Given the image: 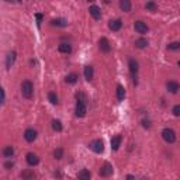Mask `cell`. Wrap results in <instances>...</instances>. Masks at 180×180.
Wrapping results in <instances>:
<instances>
[{
  "label": "cell",
  "instance_id": "7402d4cb",
  "mask_svg": "<svg viewBox=\"0 0 180 180\" xmlns=\"http://www.w3.org/2000/svg\"><path fill=\"white\" fill-rule=\"evenodd\" d=\"M77 177H79L80 180H89L90 177H92V173H90L87 169H83V170H80L79 173H77Z\"/></svg>",
  "mask_w": 180,
  "mask_h": 180
},
{
  "label": "cell",
  "instance_id": "44dd1931",
  "mask_svg": "<svg viewBox=\"0 0 180 180\" xmlns=\"http://www.w3.org/2000/svg\"><path fill=\"white\" fill-rule=\"evenodd\" d=\"M148 40L147 38H138L137 41H135V47L139 48V49H143V48H147L148 47Z\"/></svg>",
  "mask_w": 180,
  "mask_h": 180
},
{
  "label": "cell",
  "instance_id": "ba28073f",
  "mask_svg": "<svg viewBox=\"0 0 180 180\" xmlns=\"http://www.w3.org/2000/svg\"><path fill=\"white\" fill-rule=\"evenodd\" d=\"M89 13H90V16L93 17L94 20H100L101 18V9L99 6H96V4H93V6L89 7Z\"/></svg>",
  "mask_w": 180,
  "mask_h": 180
},
{
  "label": "cell",
  "instance_id": "836d02e7",
  "mask_svg": "<svg viewBox=\"0 0 180 180\" xmlns=\"http://www.w3.org/2000/svg\"><path fill=\"white\" fill-rule=\"evenodd\" d=\"M4 97H6L4 96V90H3V87H0V104L4 101Z\"/></svg>",
  "mask_w": 180,
  "mask_h": 180
},
{
  "label": "cell",
  "instance_id": "7a4b0ae2",
  "mask_svg": "<svg viewBox=\"0 0 180 180\" xmlns=\"http://www.w3.org/2000/svg\"><path fill=\"white\" fill-rule=\"evenodd\" d=\"M128 66H130V72H131V76H132L134 79V84H137V73H138V69H139V65H138V62L134 58H131L130 61H128Z\"/></svg>",
  "mask_w": 180,
  "mask_h": 180
},
{
  "label": "cell",
  "instance_id": "5b68a950",
  "mask_svg": "<svg viewBox=\"0 0 180 180\" xmlns=\"http://www.w3.org/2000/svg\"><path fill=\"white\" fill-rule=\"evenodd\" d=\"M99 48H100L101 52L104 53H108L111 51V45H110V41L107 40L106 37H101L100 41H99Z\"/></svg>",
  "mask_w": 180,
  "mask_h": 180
},
{
  "label": "cell",
  "instance_id": "f546056e",
  "mask_svg": "<svg viewBox=\"0 0 180 180\" xmlns=\"http://www.w3.org/2000/svg\"><path fill=\"white\" fill-rule=\"evenodd\" d=\"M179 48H180V42H172L167 45V49H170V51H176Z\"/></svg>",
  "mask_w": 180,
  "mask_h": 180
},
{
  "label": "cell",
  "instance_id": "277c9868",
  "mask_svg": "<svg viewBox=\"0 0 180 180\" xmlns=\"http://www.w3.org/2000/svg\"><path fill=\"white\" fill-rule=\"evenodd\" d=\"M89 148L93 151L94 154H101L104 151V142L101 139H94L89 143Z\"/></svg>",
  "mask_w": 180,
  "mask_h": 180
},
{
  "label": "cell",
  "instance_id": "cb8c5ba5",
  "mask_svg": "<svg viewBox=\"0 0 180 180\" xmlns=\"http://www.w3.org/2000/svg\"><path fill=\"white\" fill-rule=\"evenodd\" d=\"M145 9H147L148 11L155 13V11H158V4L155 3V2H152V0H149V2H147V4H145Z\"/></svg>",
  "mask_w": 180,
  "mask_h": 180
},
{
  "label": "cell",
  "instance_id": "8992f818",
  "mask_svg": "<svg viewBox=\"0 0 180 180\" xmlns=\"http://www.w3.org/2000/svg\"><path fill=\"white\" fill-rule=\"evenodd\" d=\"M134 28H135V31H137L138 34H147L148 33V25H147V23H143V21H141V20H138V21H135L134 23Z\"/></svg>",
  "mask_w": 180,
  "mask_h": 180
},
{
  "label": "cell",
  "instance_id": "4dcf8cb0",
  "mask_svg": "<svg viewBox=\"0 0 180 180\" xmlns=\"http://www.w3.org/2000/svg\"><path fill=\"white\" fill-rule=\"evenodd\" d=\"M21 176H23L24 179H33L35 174H34L33 172H23V173H21Z\"/></svg>",
  "mask_w": 180,
  "mask_h": 180
},
{
  "label": "cell",
  "instance_id": "d6986e66",
  "mask_svg": "<svg viewBox=\"0 0 180 180\" xmlns=\"http://www.w3.org/2000/svg\"><path fill=\"white\" fill-rule=\"evenodd\" d=\"M93 75H94V70H93V66H90V65H87V66H84V77H86V80H92L93 79Z\"/></svg>",
  "mask_w": 180,
  "mask_h": 180
},
{
  "label": "cell",
  "instance_id": "30bf717a",
  "mask_svg": "<svg viewBox=\"0 0 180 180\" xmlns=\"http://www.w3.org/2000/svg\"><path fill=\"white\" fill-rule=\"evenodd\" d=\"M24 138H25L27 142H34V141L37 139V131L33 130V128H28L24 132Z\"/></svg>",
  "mask_w": 180,
  "mask_h": 180
},
{
  "label": "cell",
  "instance_id": "e0dca14e",
  "mask_svg": "<svg viewBox=\"0 0 180 180\" xmlns=\"http://www.w3.org/2000/svg\"><path fill=\"white\" fill-rule=\"evenodd\" d=\"M3 156L7 158V159H10V158L14 156V148L11 147V145H7V147H4V149H3Z\"/></svg>",
  "mask_w": 180,
  "mask_h": 180
},
{
  "label": "cell",
  "instance_id": "ffe728a7",
  "mask_svg": "<svg viewBox=\"0 0 180 180\" xmlns=\"http://www.w3.org/2000/svg\"><path fill=\"white\" fill-rule=\"evenodd\" d=\"M124 97H125V89H124L121 84H118V86H117V100L123 101Z\"/></svg>",
  "mask_w": 180,
  "mask_h": 180
},
{
  "label": "cell",
  "instance_id": "8fae6325",
  "mask_svg": "<svg viewBox=\"0 0 180 180\" xmlns=\"http://www.w3.org/2000/svg\"><path fill=\"white\" fill-rule=\"evenodd\" d=\"M25 160L30 166H35V165H38V162H40V158H38L35 154H33V152H28L27 156H25Z\"/></svg>",
  "mask_w": 180,
  "mask_h": 180
},
{
  "label": "cell",
  "instance_id": "6da1fadb",
  "mask_svg": "<svg viewBox=\"0 0 180 180\" xmlns=\"http://www.w3.org/2000/svg\"><path fill=\"white\" fill-rule=\"evenodd\" d=\"M34 93V86L30 80H24L21 83V94H23L24 99H31Z\"/></svg>",
  "mask_w": 180,
  "mask_h": 180
},
{
  "label": "cell",
  "instance_id": "4fadbf2b",
  "mask_svg": "<svg viewBox=\"0 0 180 180\" xmlns=\"http://www.w3.org/2000/svg\"><path fill=\"white\" fill-rule=\"evenodd\" d=\"M166 87H167V90H169L170 93H173V94H176L177 92H179V89H180L179 83L174 82V80H169V82L166 83Z\"/></svg>",
  "mask_w": 180,
  "mask_h": 180
},
{
  "label": "cell",
  "instance_id": "e575fe53",
  "mask_svg": "<svg viewBox=\"0 0 180 180\" xmlns=\"http://www.w3.org/2000/svg\"><path fill=\"white\" fill-rule=\"evenodd\" d=\"M142 125L145 128H151V121H147V120H143L142 121Z\"/></svg>",
  "mask_w": 180,
  "mask_h": 180
},
{
  "label": "cell",
  "instance_id": "8d00e7d4",
  "mask_svg": "<svg viewBox=\"0 0 180 180\" xmlns=\"http://www.w3.org/2000/svg\"><path fill=\"white\" fill-rule=\"evenodd\" d=\"M6 2H9V3H14V2H20V0H6Z\"/></svg>",
  "mask_w": 180,
  "mask_h": 180
},
{
  "label": "cell",
  "instance_id": "52a82bcc",
  "mask_svg": "<svg viewBox=\"0 0 180 180\" xmlns=\"http://www.w3.org/2000/svg\"><path fill=\"white\" fill-rule=\"evenodd\" d=\"M86 103H83V101H77L76 103V108H75V113H76V117H84L86 115Z\"/></svg>",
  "mask_w": 180,
  "mask_h": 180
},
{
  "label": "cell",
  "instance_id": "83f0119b",
  "mask_svg": "<svg viewBox=\"0 0 180 180\" xmlns=\"http://www.w3.org/2000/svg\"><path fill=\"white\" fill-rule=\"evenodd\" d=\"M53 158H55V159H62V158H64V149H62V148H58V149L53 151Z\"/></svg>",
  "mask_w": 180,
  "mask_h": 180
},
{
  "label": "cell",
  "instance_id": "3957f363",
  "mask_svg": "<svg viewBox=\"0 0 180 180\" xmlns=\"http://www.w3.org/2000/svg\"><path fill=\"white\" fill-rule=\"evenodd\" d=\"M162 138H163L167 143H173V142H176V132H174L172 128H165V130L162 131Z\"/></svg>",
  "mask_w": 180,
  "mask_h": 180
},
{
  "label": "cell",
  "instance_id": "d6a6232c",
  "mask_svg": "<svg viewBox=\"0 0 180 180\" xmlns=\"http://www.w3.org/2000/svg\"><path fill=\"white\" fill-rule=\"evenodd\" d=\"M13 166H14V163H13V162H11V160H7L6 163H4V167H6L7 170H10Z\"/></svg>",
  "mask_w": 180,
  "mask_h": 180
},
{
  "label": "cell",
  "instance_id": "74e56055",
  "mask_svg": "<svg viewBox=\"0 0 180 180\" xmlns=\"http://www.w3.org/2000/svg\"><path fill=\"white\" fill-rule=\"evenodd\" d=\"M104 2H106V3H108V2H110V0H104Z\"/></svg>",
  "mask_w": 180,
  "mask_h": 180
},
{
  "label": "cell",
  "instance_id": "484cf974",
  "mask_svg": "<svg viewBox=\"0 0 180 180\" xmlns=\"http://www.w3.org/2000/svg\"><path fill=\"white\" fill-rule=\"evenodd\" d=\"M48 100L51 101V104L57 106V104H58V96H57V93H53V92H49V93H48Z\"/></svg>",
  "mask_w": 180,
  "mask_h": 180
},
{
  "label": "cell",
  "instance_id": "f35d334b",
  "mask_svg": "<svg viewBox=\"0 0 180 180\" xmlns=\"http://www.w3.org/2000/svg\"><path fill=\"white\" fill-rule=\"evenodd\" d=\"M87 2H93V0H87Z\"/></svg>",
  "mask_w": 180,
  "mask_h": 180
},
{
  "label": "cell",
  "instance_id": "9a60e30c",
  "mask_svg": "<svg viewBox=\"0 0 180 180\" xmlns=\"http://www.w3.org/2000/svg\"><path fill=\"white\" fill-rule=\"evenodd\" d=\"M120 9L125 13H130L131 9H132V4H131V0H120Z\"/></svg>",
  "mask_w": 180,
  "mask_h": 180
},
{
  "label": "cell",
  "instance_id": "2e32d148",
  "mask_svg": "<svg viewBox=\"0 0 180 180\" xmlns=\"http://www.w3.org/2000/svg\"><path fill=\"white\" fill-rule=\"evenodd\" d=\"M123 27V21L118 18V20H111L110 23H108V28H110L111 31H118Z\"/></svg>",
  "mask_w": 180,
  "mask_h": 180
},
{
  "label": "cell",
  "instance_id": "ac0fdd59",
  "mask_svg": "<svg viewBox=\"0 0 180 180\" xmlns=\"http://www.w3.org/2000/svg\"><path fill=\"white\" fill-rule=\"evenodd\" d=\"M58 51H59V52H62V53H70V52H72V47H70L68 42H62V44H59Z\"/></svg>",
  "mask_w": 180,
  "mask_h": 180
},
{
  "label": "cell",
  "instance_id": "9c48e42d",
  "mask_svg": "<svg viewBox=\"0 0 180 180\" xmlns=\"http://www.w3.org/2000/svg\"><path fill=\"white\" fill-rule=\"evenodd\" d=\"M111 174H113V166H111L108 162H106V163L101 166V169H100V176L108 177V176H111Z\"/></svg>",
  "mask_w": 180,
  "mask_h": 180
},
{
  "label": "cell",
  "instance_id": "d4e9b609",
  "mask_svg": "<svg viewBox=\"0 0 180 180\" xmlns=\"http://www.w3.org/2000/svg\"><path fill=\"white\" fill-rule=\"evenodd\" d=\"M77 79H79V76H77L76 73H69L66 77H65L66 83H69V84H75L77 82Z\"/></svg>",
  "mask_w": 180,
  "mask_h": 180
},
{
  "label": "cell",
  "instance_id": "5bb4252c",
  "mask_svg": "<svg viewBox=\"0 0 180 180\" xmlns=\"http://www.w3.org/2000/svg\"><path fill=\"white\" fill-rule=\"evenodd\" d=\"M121 141H123V137L121 135H115V137L111 138V149L113 151H118L121 145Z\"/></svg>",
  "mask_w": 180,
  "mask_h": 180
},
{
  "label": "cell",
  "instance_id": "d590c367",
  "mask_svg": "<svg viewBox=\"0 0 180 180\" xmlns=\"http://www.w3.org/2000/svg\"><path fill=\"white\" fill-rule=\"evenodd\" d=\"M35 17H37V21H38V25H40V24H41V20H42V14H37V16H35Z\"/></svg>",
  "mask_w": 180,
  "mask_h": 180
},
{
  "label": "cell",
  "instance_id": "7c38bea8",
  "mask_svg": "<svg viewBox=\"0 0 180 180\" xmlns=\"http://www.w3.org/2000/svg\"><path fill=\"white\" fill-rule=\"evenodd\" d=\"M16 51H11V52L7 53V58H6V68L7 69H10L13 66V64L16 62Z\"/></svg>",
  "mask_w": 180,
  "mask_h": 180
},
{
  "label": "cell",
  "instance_id": "603a6c76",
  "mask_svg": "<svg viewBox=\"0 0 180 180\" xmlns=\"http://www.w3.org/2000/svg\"><path fill=\"white\" fill-rule=\"evenodd\" d=\"M51 25H53V27H66L68 21L64 20V18H57V20L51 21Z\"/></svg>",
  "mask_w": 180,
  "mask_h": 180
},
{
  "label": "cell",
  "instance_id": "4316f807",
  "mask_svg": "<svg viewBox=\"0 0 180 180\" xmlns=\"http://www.w3.org/2000/svg\"><path fill=\"white\" fill-rule=\"evenodd\" d=\"M52 128H53V131L61 132V131H62V124H61V121L59 120H53L52 121Z\"/></svg>",
  "mask_w": 180,
  "mask_h": 180
},
{
  "label": "cell",
  "instance_id": "f1b7e54d",
  "mask_svg": "<svg viewBox=\"0 0 180 180\" xmlns=\"http://www.w3.org/2000/svg\"><path fill=\"white\" fill-rule=\"evenodd\" d=\"M76 100L77 101H83V103H87V97L83 92H77L76 93Z\"/></svg>",
  "mask_w": 180,
  "mask_h": 180
},
{
  "label": "cell",
  "instance_id": "1f68e13d",
  "mask_svg": "<svg viewBox=\"0 0 180 180\" xmlns=\"http://www.w3.org/2000/svg\"><path fill=\"white\" fill-rule=\"evenodd\" d=\"M173 115H176V117L180 115V106L179 104H176V106L173 107Z\"/></svg>",
  "mask_w": 180,
  "mask_h": 180
}]
</instances>
